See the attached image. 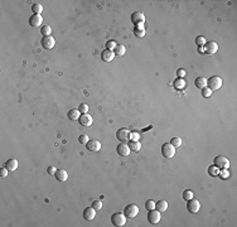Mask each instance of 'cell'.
<instances>
[{"mask_svg": "<svg viewBox=\"0 0 237 227\" xmlns=\"http://www.w3.org/2000/svg\"><path fill=\"white\" fill-rule=\"evenodd\" d=\"M78 123L82 126H90V125H92V116L90 114H82L78 119Z\"/></svg>", "mask_w": 237, "mask_h": 227, "instance_id": "9a60e30c", "label": "cell"}, {"mask_svg": "<svg viewBox=\"0 0 237 227\" xmlns=\"http://www.w3.org/2000/svg\"><path fill=\"white\" fill-rule=\"evenodd\" d=\"M124 214L126 217L133 218V217H135V216H138V214H139V207L136 205H129V206L125 207Z\"/></svg>", "mask_w": 237, "mask_h": 227, "instance_id": "52a82bcc", "label": "cell"}, {"mask_svg": "<svg viewBox=\"0 0 237 227\" xmlns=\"http://www.w3.org/2000/svg\"><path fill=\"white\" fill-rule=\"evenodd\" d=\"M116 151H117L118 155H121V157H127L131 150H130V148H129L127 144H124V143H122V144H118V145H117Z\"/></svg>", "mask_w": 237, "mask_h": 227, "instance_id": "2e32d148", "label": "cell"}, {"mask_svg": "<svg viewBox=\"0 0 237 227\" xmlns=\"http://www.w3.org/2000/svg\"><path fill=\"white\" fill-rule=\"evenodd\" d=\"M18 165H19L18 160H15V159H9V160H6V163H5L4 166H5V168H6L9 172H14V170H17Z\"/></svg>", "mask_w": 237, "mask_h": 227, "instance_id": "d6986e66", "label": "cell"}, {"mask_svg": "<svg viewBox=\"0 0 237 227\" xmlns=\"http://www.w3.org/2000/svg\"><path fill=\"white\" fill-rule=\"evenodd\" d=\"M187 209L191 212V213H197V212L200 209V203H199V201H197V199H194V198L187 201Z\"/></svg>", "mask_w": 237, "mask_h": 227, "instance_id": "8992f818", "label": "cell"}, {"mask_svg": "<svg viewBox=\"0 0 237 227\" xmlns=\"http://www.w3.org/2000/svg\"><path fill=\"white\" fill-rule=\"evenodd\" d=\"M174 87L178 88V90L184 88V87H185V81H184L183 78H179V77H178V78L174 81Z\"/></svg>", "mask_w": 237, "mask_h": 227, "instance_id": "484cf974", "label": "cell"}, {"mask_svg": "<svg viewBox=\"0 0 237 227\" xmlns=\"http://www.w3.org/2000/svg\"><path fill=\"white\" fill-rule=\"evenodd\" d=\"M198 51H199V52H204V51H203V47H198Z\"/></svg>", "mask_w": 237, "mask_h": 227, "instance_id": "ee69618b", "label": "cell"}, {"mask_svg": "<svg viewBox=\"0 0 237 227\" xmlns=\"http://www.w3.org/2000/svg\"><path fill=\"white\" fill-rule=\"evenodd\" d=\"M211 95H212V91H211L208 87L202 88V96H203V97H209Z\"/></svg>", "mask_w": 237, "mask_h": 227, "instance_id": "8d00e7d4", "label": "cell"}, {"mask_svg": "<svg viewBox=\"0 0 237 227\" xmlns=\"http://www.w3.org/2000/svg\"><path fill=\"white\" fill-rule=\"evenodd\" d=\"M170 144L174 145V147H181V145H182V139L175 136V138H173V139L170 140Z\"/></svg>", "mask_w": 237, "mask_h": 227, "instance_id": "e575fe53", "label": "cell"}, {"mask_svg": "<svg viewBox=\"0 0 237 227\" xmlns=\"http://www.w3.org/2000/svg\"><path fill=\"white\" fill-rule=\"evenodd\" d=\"M177 75H178V77H179V78H183L184 76H185V69H178L177 71Z\"/></svg>", "mask_w": 237, "mask_h": 227, "instance_id": "ab89813d", "label": "cell"}, {"mask_svg": "<svg viewBox=\"0 0 237 227\" xmlns=\"http://www.w3.org/2000/svg\"><path fill=\"white\" fill-rule=\"evenodd\" d=\"M78 111H80L81 114H87V112H88V106H87V104H81V105L78 106Z\"/></svg>", "mask_w": 237, "mask_h": 227, "instance_id": "836d02e7", "label": "cell"}, {"mask_svg": "<svg viewBox=\"0 0 237 227\" xmlns=\"http://www.w3.org/2000/svg\"><path fill=\"white\" fill-rule=\"evenodd\" d=\"M220 170H221L220 173H221V177H222V178H227V177L230 175V173H228L227 169H220Z\"/></svg>", "mask_w": 237, "mask_h": 227, "instance_id": "60d3db41", "label": "cell"}, {"mask_svg": "<svg viewBox=\"0 0 237 227\" xmlns=\"http://www.w3.org/2000/svg\"><path fill=\"white\" fill-rule=\"evenodd\" d=\"M230 164H231L230 160L226 157H223V155H217L215 160H213V165H216L218 169H227Z\"/></svg>", "mask_w": 237, "mask_h": 227, "instance_id": "7a4b0ae2", "label": "cell"}, {"mask_svg": "<svg viewBox=\"0 0 237 227\" xmlns=\"http://www.w3.org/2000/svg\"><path fill=\"white\" fill-rule=\"evenodd\" d=\"M129 148H130V150H133V151H139L140 148H141V145H140L139 141L130 140V141H129Z\"/></svg>", "mask_w": 237, "mask_h": 227, "instance_id": "d4e9b609", "label": "cell"}, {"mask_svg": "<svg viewBox=\"0 0 237 227\" xmlns=\"http://www.w3.org/2000/svg\"><path fill=\"white\" fill-rule=\"evenodd\" d=\"M148 221L151 225H157L160 221V212L157 209H150L148 213Z\"/></svg>", "mask_w": 237, "mask_h": 227, "instance_id": "9c48e42d", "label": "cell"}, {"mask_svg": "<svg viewBox=\"0 0 237 227\" xmlns=\"http://www.w3.org/2000/svg\"><path fill=\"white\" fill-rule=\"evenodd\" d=\"M8 169L5 168V166H3V168H0V177H2V178H4V177H6L8 175Z\"/></svg>", "mask_w": 237, "mask_h": 227, "instance_id": "f35d334b", "label": "cell"}, {"mask_svg": "<svg viewBox=\"0 0 237 227\" xmlns=\"http://www.w3.org/2000/svg\"><path fill=\"white\" fill-rule=\"evenodd\" d=\"M193 198V192L191 189H185L184 192H183V199L184 201H189V199H192Z\"/></svg>", "mask_w": 237, "mask_h": 227, "instance_id": "f1b7e54d", "label": "cell"}, {"mask_svg": "<svg viewBox=\"0 0 237 227\" xmlns=\"http://www.w3.org/2000/svg\"><path fill=\"white\" fill-rule=\"evenodd\" d=\"M41 43H42V47L44 49H52L54 47V44H56V41H54V38L52 37V35H48V37H43Z\"/></svg>", "mask_w": 237, "mask_h": 227, "instance_id": "8fae6325", "label": "cell"}, {"mask_svg": "<svg viewBox=\"0 0 237 227\" xmlns=\"http://www.w3.org/2000/svg\"><path fill=\"white\" fill-rule=\"evenodd\" d=\"M125 52H126L125 45H122V44H116L115 49H114L115 56H124V54H125Z\"/></svg>", "mask_w": 237, "mask_h": 227, "instance_id": "603a6c76", "label": "cell"}, {"mask_svg": "<svg viewBox=\"0 0 237 227\" xmlns=\"http://www.w3.org/2000/svg\"><path fill=\"white\" fill-rule=\"evenodd\" d=\"M114 58H115V53H114V51L105 49V51H102V52H101V59H102L103 62H106V63L111 62Z\"/></svg>", "mask_w": 237, "mask_h": 227, "instance_id": "5bb4252c", "label": "cell"}, {"mask_svg": "<svg viewBox=\"0 0 237 227\" xmlns=\"http://www.w3.org/2000/svg\"><path fill=\"white\" fill-rule=\"evenodd\" d=\"M41 33L43 34V37H48V35H51L52 33V29L49 25H43L42 29H41Z\"/></svg>", "mask_w": 237, "mask_h": 227, "instance_id": "83f0119b", "label": "cell"}, {"mask_svg": "<svg viewBox=\"0 0 237 227\" xmlns=\"http://www.w3.org/2000/svg\"><path fill=\"white\" fill-rule=\"evenodd\" d=\"M139 138H140V135H139V133H138V131H135V133H131V140L139 141Z\"/></svg>", "mask_w": 237, "mask_h": 227, "instance_id": "b9f144b4", "label": "cell"}, {"mask_svg": "<svg viewBox=\"0 0 237 227\" xmlns=\"http://www.w3.org/2000/svg\"><path fill=\"white\" fill-rule=\"evenodd\" d=\"M221 86H222V78L218 77V76H213V77H211L209 80H207V87H208L211 91L220 90Z\"/></svg>", "mask_w": 237, "mask_h": 227, "instance_id": "3957f363", "label": "cell"}, {"mask_svg": "<svg viewBox=\"0 0 237 227\" xmlns=\"http://www.w3.org/2000/svg\"><path fill=\"white\" fill-rule=\"evenodd\" d=\"M134 32H135V35H136V37H140V38H141V37H144V35H145V32H144V29H143V28H141V25H140V29H139V27L136 25Z\"/></svg>", "mask_w": 237, "mask_h": 227, "instance_id": "1f68e13d", "label": "cell"}, {"mask_svg": "<svg viewBox=\"0 0 237 227\" xmlns=\"http://www.w3.org/2000/svg\"><path fill=\"white\" fill-rule=\"evenodd\" d=\"M32 11L35 14V15H41V13L43 11V5L39 4V3H35L32 5Z\"/></svg>", "mask_w": 237, "mask_h": 227, "instance_id": "cb8c5ba5", "label": "cell"}, {"mask_svg": "<svg viewBox=\"0 0 237 227\" xmlns=\"http://www.w3.org/2000/svg\"><path fill=\"white\" fill-rule=\"evenodd\" d=\"M145 208H146L148 211H150V209H154V208H155V202H154V201H151V199L146 201V202H145Z\"/></svg>", "mask_w": 237, "mask_h": 227, "instance_id": "d6a6232c", "label": "cell"}, {"mask_svg": "<svg viewBox=\"0 0 237 227\" xmlns=\"http://www.w3.org/2000/svg\"><path fill=\"white\" fill-rule=\"evenodd\" d=\"M161 154H163V157L167 158V159L173 158L174 154H175V147L172 145L170 143H164L161 145Z\"/></svg>", "mask_w": 237, "mask_h": 227, "instance_id": "6da1fadb", "label": "cell"}, {"mask_svg": "<svg viewBox=\"0 0 237 227\" xmlns=\"http://www.w3.org/2000/svg\"><path fill=\"white\" fill-rule=\"evenodd\" d=\"M92 207L96 209V211H99V209H101L102 208V203L100 202V201H95L93 203H92Z\"/></svg>", "mask_w": 237, "mask_h": 227, "instance_id": "74e56055", "label": "cell"}, {"mask_svg": "<svg viewBox=\"0 0 237 227\" xmlns=\"http://www.w3.org/2000/svg\"><path fill=\"white\" fill-rule=\"evenodd\" d=\"M54 177H56V179L58 182H66L67 178H68V174L64 169H58V170H56Z\"/></svg>", "mask_w": 237, "mask_h": 227, "instance_id": "ac0fdd59", "label": "cell"}, {"mask_svg": "<svg viewBox=\"0 0 237 227\" xmlns=\"http://www.w3.org/2000/svg\"><path fill=\"white\" fill-rule=\"evenodd\" d=\"M86 148L90 151H99L101 149V143L99 140H88V143L86 144Z\"/></svg>", "mask_w": 237, "mask_h": 227, "instance_id": "e0dca14e", "label": "cell"}, {"mask_svg": "<svg viewBox=\"0 0 237 227\" xmlns=\"http://www.w3.org/2000/svg\"><path fill=\"white\" fill-rule=\"evenodd\" d=\"M47 172H48V174L54 175V173H56V168H54V166H48V169H47Z\"/></svg>", "mask_w": 237, "mask_h": 227, "instance_id": "7bdbcfd3", "label": "cell"}, {"mask_svg": "<svg viewBox=\"0 0 237 227\" xmlns=\"http://www.w3.org/2000/svg\"><path fill=\"white\" fill-rule=\"evenodd\" d=\"M111 223L114 226H124L126 223V216L121 212H116L111 216Z\"/></svg>", "mask_w": 237, "mask_h": 227, "instance_id": "277c9868", "label": "cell"}, {"mask_svg": "<svg viewBox=\"0 0 237 227\" xmlns=\"http://www.w3.org/2000/svg\"><path fill=\"white\" fill-rule=\"evenodd\" d=\"M194 85H196L197 88H200V90L204 88V87H207V78H204V77H198V78H196Z\"/></svg>", "mask_w": 237, "mask_h": 227, "instance_id": "44dd1931", "label": "cell"}, {"mask_svg": "<svg viewBox=\"0 0 237 227\" xmlns=\"http://www.w3.org/2000/svg\"><path fill=\"white\" fill-rule=\"evenodd\" d=\"M81 112L78 111V109H73V110H69L68 111V119L69 120H73V121H76V120H78L80 119V115Z\"/></svg>", "mask_w": 237, "mask_h": 227, "instance_id": "7402d4cb", "label": "cell"}, {"mask_svg": "<svg viewBox=\"0 0 237 227\" xmlns=\"http://www.w3.org/2000/svg\"><path fill=\"white\" fill-rule=\"evenodd\" d=\"M95 216H96V209H95L92 206L91 207H86L84 209V218L86 221H92L95 218Z\"/></svg>", "mask_w": 237, "mask_h": 227, "instance_id": "7c38bea8", "label": "cell"}, {"mask_svg": "<svg viewBox=\"0 0 237 227\" xmlns=\"http://www.w3.org/2000/svg\"><path fill=\"white\" fill-rule=\"evenodd\" d=\"M115 47H116V43H115L114 41H109L107 43H106V49L114 51V49H115Z\"/></svg>", "mask_w": 237, "mask_h": 227, "instance_id": "d590c367", "label": "cell"}, {"mask_svg": "<svg viewBox=\"0 0 237 227\" xmlns=\"http://www.w3.org/2000/svg\"><path fill=\"white\" fill-rule=\"evenodd\" d=\"M155 209L159 211V212H164V211H167L168 209V202L167 201H158L155 203Z\"/></svg>", "mask_w": 237, "mask_h": 227, "instance_id": "ffe728a7", "label": "cell"}, {"mask_svg": "<svg viewBox=\"0 0 237 227\" xmlns=\"http://www.w3.org/2000/svg\"><path fill=\"white\" fill-rule=\"evenodd\" d=\"M43 23V18L42 15H35L33 14L30 18H29V25L33 27V28H38L41 24Z\"/></svg>", "mask_w": 237, "mask_h": 227, "instance_id": "4fadbf2b", "label": "cell"}, {"mask_svg": "<svg viewBox=\"0 0 237 227\" xmlns=\"http://www.w3.org/2000/svg\"><path fill=\"white\" fill-rule=\"evenodd\" d=\"M131 22L134 23V25H141L145 22V15L141 13V11H135L131 14Z\"/></svg>", "mask_w": 237, "mask_h": 227, "instance_id": "30bf717a", "label": "cell"}, {"mask_svg": "<svg viewBox=\"0 0 237 227\" xmlns=\"http://www.w3.org/2000/svg\"><path fill=\"white\" fill-rule=\"evenodd\" d=\"M116 138L122 141V143H126V141H130L131 140V133L127 130V129H118L117 133H116Z\"/></svg>", "mask_w": 237, "mask_h": 227, "instance_id": "5b68a950", "label": "cell"}, {"mask_svg": "<svg viewBox=\"0 0 237 227\" xmlns=\"http://www.w3.org/2000/svg\"><path fill=\"white\" fill-rule=\"evenodd\" d=\"M208 173H209V175H212V177H217V175L220 174V169L217 168L216 165H211L209 168H208Z\"/></svg>", "mask_w": 237, "mask_h": 227, "instance_id": "4316f807", "label": "cell"}, {"mask_svg": "<svg viewBox=\"0 0 237 227\" xmlns=\"http://www.w3.org/2000/svg\"><path fill=\"white\" fill-rule=\"evenodd\" d=\"M203 51L207 54H215L218 51V44L216 42H213V41L206 42V44L203 45Z\"/></svg>", "mask_w": 237, "mask_h": 227, "instance_id": "ba28073f", "label": "cell"}, {"mask_svg": "<svg viewBox=\"0 0 237 227\" xmlns=\"http://www.w3.org/2000/svg\"><path fill=\"white\" fill-rule=\"evenodd\" d=\"M88 135H86V134H82V135H80L78 136V141H80V144H87V143H88Z\"/></svg>", "mask_w": 237, "mask_h": 227, "instance_id": "4dcf8cb0", "label": "cell"}, {"mask_svg": "<svg viewBox=\"0 0 237 227\" xmlns=\"http://www.w3.org/2000/svg\"><path fill=\"white\" fill-rule=\"evenodd\" d=\"M196 44H197L198 47H203V45L206 44V38L202 37V35H198V37L196 38Z\"/></svg>", "mask_w": 237, "mask_h": 227, "instance_id": "f546056e", "label": "cell"}]
</instances>
